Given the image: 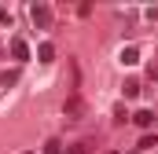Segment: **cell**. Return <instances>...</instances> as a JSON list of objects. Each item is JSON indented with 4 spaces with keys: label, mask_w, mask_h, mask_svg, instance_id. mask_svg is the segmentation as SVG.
I'll return each instance as SVG.
<instances>
[{
    "label": "cell",
    "mask_w": 158,
    "mask_h": 154,
    "mask_svg": "<svg viewBox=\"0 0 158 154\" xmlns=\"http://www.w3.org/2000/svg\"><path fill=\"white\" fill-rule=\"evenodd\" d=\"M30 15H33V22H37L40 30L52 26V11H48V4H30Z\"/></svg>",
    "instance_id": "cell-1"
},
{
    "label": "cell",
    "mask_w": 158,
    "mask_h": 154,
    "mask_svg": "<svg viewBox=\"0 0 158 154\" xmlns=\"http://www.w3.org/2000/svg\"><path fill=\"white\" fill-rule=\"evenodd\" d=\"M11 55H15L19 63H26V59H30V44H26V40H11Z\"/></svg>",
    "instance_id": "cell-2"
},
{
    "label": "cell",
    "mask_w": 158,
    "mask_h": 154,
    "mask_svg": "<svg viewBox=\"0 0 158 154\" xmlns=\"http://www.w3.org/2000/svg\"><path fill=\"white\" fill-rule=\"evenodd\" d=\"M37 59H40V63H55V44H40V48H37Z\"/></svg>",
    "instance_id": "cell-3"
},
{
    "label": "cell",
    "mask_w": 158,
    "mask_h": 154,
    "mask_svg": "<svg viewBox=\"0 0 158 154\" xmlns=\"http://www.w3.org/2000/svg\"><path fill=\"white\" fill-rule=\"evenodd\" d=\"M121 63H125V66H132V63H140V48H132V44H129V48L121 51Z\"/></svg>",
    "instance_id": "cell-4"
},
{
    "label": "cell",
    "mask_w": 158,
    "mask_h": 154,
    "mask_svg": "<svg viewBox=\"0 0 158 154\" xmlns=\"http://www.w3.org/2000/svg\"><path fill=\"white\" fill-rule=\"evenodd\" d=\"M132 121H136V125H151V121H155V114H151V110H136V114H132Z\"/></svg>",
    "instance_id": "cell-5"
},
{
    "label": "cell",
    "mask_w": 158,
    "mask_h": 154,
    "mask_svg": "<svg viewBox=\"0 0 158 154\" xmlns=\"http://www.w3.org/2000/svg\"><path fill=\"white\" fill-rule=\"evenodd\" d=\"M77 110H81V95H77V92H74V95L66 99V114H77Z\"/></svg>",
    "instance_id": "cell-6"
},
{
    "label": "cell",
    "mask_w": 158,
    "mask_h": 154,
    "mask_svg": "<svg viewBox=\"0 0 158 154\" xmlns=\"http://www.w3.org/2000/svg\"><path fill=\"white\" fill-rule=\"evenodd\" d=\"M121 92H125V95H136V92H140V81H136V77H129V81H125V88H121Z\"/></svg>",
    "instance_id": "cell-7"
},
{
    "label": "cell",
    "mask_w": 158,
    "mask_h": 154,
    "mask_svg": "<svg viewBox=\"0 0 158 154\" xmlns=\"http://www.w3.org/2000/svg\"><path fill=\"white\" fill-rule=\"evenodd\" d=\"M15 81H19V70H7V74L0 77V84H15Z\"/></svg>",
    "instance_id": "cell-8"
},
{
    "label": "cell",
    "mask_w": 158,
    "mask_h": 154,
    "mask_svg": "<svg viewBox=\"0 0 158 154\" xmlns=\"http://www.w3.org/2000/svg\"><path fill=\"white\" fill-rule=\"evenodd\" d=\"M114 121H129V110L125 107H114Z\"/></svg>",
    "instance_id": "cell-9"
},
{
    "label": "cell",
    "mask_w": 158,
    "mask_h": 154,
    "mask_svg": "<svg viewBox=\"0 0 158 154\" xmlns=\"http://www.w3.org/2000/svg\"><path fill=\"white\" fill-rule=\"evenodd\" d=\"M66 154H85V143H70V147H66Z\"/></svg>",
    "instance_id": "cell-10"
},
{
    "label": "cell",
    "mask_w": 158,
    "mask_h": 154,
    "mask_svg": "<svg viewBox=\"0 0 158 154\" xmlns=\"http://www.w3.org/2000/svg\"><path fill=\"white\" fill-rule=\"evenodd\" d=\"M0 22H11V15H7V11H0Z\"/></svg>",
    "instance_id": "cell-11"
},
{
    "label": "cell",
    "mask_w": 158,
    "mask_h": 154,
    "mask_svg": "<svg viewBox=\"0 0 158 154\" xmlns=\"http://www.w3.org/2000/svg\"><path fill=\"white\" fill-rule=\"evenodd\" d=\"M107 154H118V151H107Z\"/></svg>",
    "instance_id": "cell-12"
}]
</instances>
